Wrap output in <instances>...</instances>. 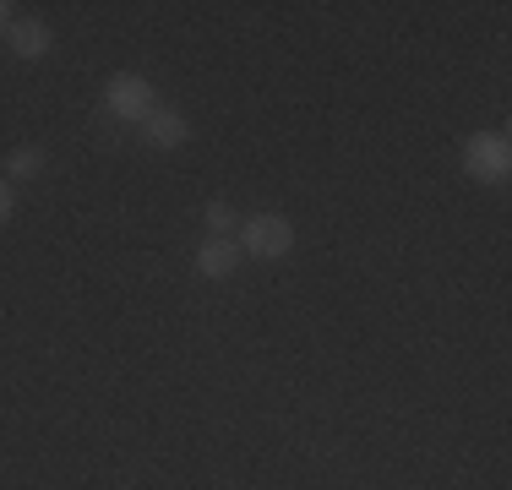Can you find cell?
Wrapping results in <instances>:
<instances>
[{"mask_svg": "<svg viewBox=\"0 0 512 490\" xmlns=\"http://www.w3.org/2000/svg\"><path fill=\"white\" fill-rule=\"evenodd\" d=\"M11 22H17V17H11V6H6V0H0V33H6Z\"/></svg>", "mask_w": 512, "mask_h": 490, "instance_id": "30bf717a", "label": "cell"}, {"mask_svg": "<svg viewBox=\"0 0 512 490\" xmlns=\"http://www.w3.org/2000/svg\"><path fill=\"white\" fill-rule=\"evenodd\" d=\"M289 245H295V224L284 213H256L240 224V251L251 256H289Z\"/></svg>", "mask_w": 512, "mask_h": 490, "instance_id": "3957f363", "label": "cell"}, {"mask_svg": "<svg viewBox=\"0 0 512 490\" xmlns=\"http://www.w3.org/2000/svg\"><path fill=\"white\" fill-rule=\"evenodd\" d=\"M153 98H158V93H153L148 77H137V71H115V77L104 82V115H109V120H126V126H131V120L142 126V120L158 109Z\"/></svg>", "mask_w": 512, "mask_h": 490, "instance_id": "6da1fadb", "label": "cell"}, {"mask_svg": "<svg viewBox=\"0 0 512 490\" xmlns=\"http://www.w3.org/2000/svg\"><path fill=\"white\" fill-rule=\"evenodd\" d=\"M240 240H224V235H207L202 240V251H197V273L202 278H229L240 267Z\"/></svg>", "mask_w": 512, "mask_h": 490, "instance_id": "5b68a950", "label": "cell"}, {"mask_svg": "<svg viewBox=\"0 0 512 490\" xmlns=\"http://www.w3.org/2000/svg\"><path fill=\"white\" fill-rule=\"evenodd\" d=\"M11 213H17V186H11V180H0V224H6Z\"/></svg>", "mask_w": 512, "mask_h": 490, "instance_id": "9c48e42d", "label": "cell"}, {"mask_svg": "<svg viewBox=\"0 0 512 490\" xmlns=\"http://www.w3.org/2000/svg\"><path fill=\"white\" fill-rule=\"evenodd\" d=\"M207 229H213V235H235V229H240V218H235V207H229V202H207Z\"/></svg>", "mask_w": 512, "mask_h": 490, "instance_id": "52a82bcc", "label": "cell"}, {"mask_svg": "<svg viewBox=\"0 0 512 490\" xmlns=\"http://www.w3.org/2000/svg\"><path fill=\"white\" fill-rule=\"evenodd\" d=\"M191 137V120L180 115V109H153L148 120H142V142L158 147V153H169V147H186Z\"/></svg>", "mask_w": 512, "mask_h": 490, "instance_id": "277c9868", "label": "cell"}, {"mask_svg": "<svg viewBox=\"0 0 512 490\" xmlns=\"http://www.w3.org/2000/svg\"><path fill=\"white\" fill-rule=\"evenodd\" d=\"M39 169H44L39 147H17V153H11V180H28V175H39Z\"/></svg>", "mask_w": 512, "mask_h": 490, "instance_id": "ba28073f", "label": "cell"}, {"mask_svg": "<svg viewBox=\"0 0 512 490\" xmlns=\"http://www.w3.org/2000/svg\"><path fill=\"white\" fill-rule=\"evenodd\" d=\"M6 44H11V55H17V60H39L44 49L55 44V33L44 28V22H33V17H17L6 28Z\"/></svg>", "mask_w": 512, "mask_h": 490, "instance_id": "8992f818", "label": "cell"}, {"mask_svg": "<svg viewBox=\"0 0 512 490\" xmlns=\"http://www.w3.org/2000/svg\"><path fill=\"white\" fill-rule=\"evenodd\" d=\"M463 169L474 180H507L512 175V142L502 131H480V137L463 142Z\"/></svg>", "mask_w": 512, "mask_h": 490, "instance_id": "7a4b0ae2", "label": "cell"}]
</instances>
